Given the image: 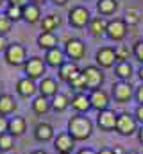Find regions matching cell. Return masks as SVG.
<instances>
[{"mask_svg": "<svg viewBox=\"0 0 143 154\" xmlns=\"http://www.w3.org/2000/svg\"><path fill=\"white\" fill-rule=\"evenodd\" d=\"M66 131L70 133V136L75 142H84V140L91 138V134L95 131V124L90 120V116L75 113V115H72L68 118Z\"/></svg>", "mask_w": 143, "mask_h": 154, "instance_id": "obj_1", "label": "cell"}, {"mask_svg": "<svg viewBox=\"0 0 143 154\" xmlns=\"http://www.w3.org/2000/svg\"><path fill=\"white\" fill-rule=\"evenodd\" d=\"M4 59H5V63L11 65V66H23V63L27 61V50H25V47H23L22 43L13 41V43H9V47L5 48Z\"/></svg>", "mask_w": 143, "mask_h": 154, "instance_id": "obj_2", "label": "cell"}, {"mask_svg": "<svg viewBox=\"0 0 143 154\" xmlns=\"http://www.w3.org/2000/svg\"><path fill=\"white\" fill-rule=\"evenodd\" d=\"M138 122H136V118L134 115H131V113H118L116 116V127H114V133H118L120 136H132V134H136L138 133Z\"/></svg>", "mask_w": 143, "mask_h": 154, "instance_id": "obj_3", "label": "cell"}, {"mask_svg": "<svg viewBox=\"0 0 143 154\" xmlns=\"http://www.w3.org/2000/svg\"><path fill=\"white\" fill-rule=\"evenodd\" d=\"M23 74L25 77H29V79H43L45 74H47V65H45V61H43V57H39V56H32V57H29L25 63H23Z\"/></svg>", "mask_w": 143, "mask_h": 154, "instance_id": "obj_4", "label": "cell"}, {"mask_svg": "<svg viewBox=\"0 0 143 154\" xmlns=\"http://www.w3.org/2000/svg\"><path fill=\"white\" fill-rule=\"evenodd\" d=\"M82 72V75H84V81H86V90H97V88H100L102 84H104V72H102V68H99L97 65H90V66H86L84 70H81Z\"/></svg>", "mask_w": 143, "mask_h": 154, "instance_id": "obj_5", "label": "cell"}, {"mask_svg": "<svg viewBox=\"0 0 143 154\" xmlns=\"http://www.w3.org/2000/svg\"><path fill=\"white\" fill-rule=\"evenodd\" d=\"M111 95H113V99L116 102L125 104L134 97V86L129 81H118V82H114L111 86Z\"/></svg>", "mask_w": 143, "mask_h": 154, "instance_id": "obj_6", "label": "cell"}, {"mask_svg": "<svg viewBox=\"0 0 143 154\" xmlns=\"http://www.w3.org/2000/svg\"><path fill=\"white\" fill-rule=\"evenodd\" d=\"M65 56L70 59V61H79V59H82L84 56H86V45H84V41L79 38H70L66 39V43H65Z\"/></svg>", "mask_w": 143, "mask_h": 154, "instance_id": "obj_7", "label": "cell"}, {"mask_svg": "<svg viewBox=\"0 0 143 154\" xmlns=\"http://www.w3.org/2000/svg\"><path fill=\"white\" fill-rule=\"evenodd\" d=\"M90 20H91L90 11H88L86 7H82V5H75V7H72L70 13H68V22H70L72 27H75V29H82V27H86V25L90 23Z\"/></svg>", "mask_w": 143, "mask_h": 154, "instance_id": "obj_8", "label": "cell"}, {"mask_svg": "<svg viewBox=\"0 0 143 154\" xmlns=\"http://www.w3.org/2000/svg\"><path fill=\"white\" fill-rule=\"evenodd\" d=\"M116 116H118V113H114L111 108H107V109H102V111L97 113V122L95 124H97V127L100 131L111 133L116 127Z\"/></svg>", "mask_w": 143, "mask_h": 154, "instance_id": "obj_9", "label": "cell"}, {"mask_svg": "<svg viewBox=\"0 0 143 154\" xmlns=\"http://www.w3.org/2000/svg\"><path fill=\"white\" fill-rule=\"evenodd\" d=\"M52 142H54V149L57 154H72V151L75 149V140L70 136L68 131L57 133Z\"/></svg>", "mask_w": 143, "mask_h": 154, "instance_id": "obj_10", "label": "cell"}, {"mask_svg": "<svg viewBox=\"0 0 143 154\" xmlns=\"http://www.w3.org/2000/svg\"><path fill=\"white\" fill-rule=\"evenodd\" d=\"M127 34V23L122 18H114L107 22V29H106V36L111 41H122Z\"/></svg>", "mask_w": 143, "mask_h": 154, "instance_id": "obj_11", "label": "cell"}, {"mask_svg": "<svg viewBox=\"0 0 143 154\" xmlns=\"http://www.w3.org/2000/svg\"><path fill=\"white\" fill-rule=\"evenodd\" d=\"M90 104H91V109H95L97 113L102 111V109H107L109 104H111V99H109V93L104 91L102 88H97V90H91L90 91Z\"/></svg>", "mask_w": 143, "mask_h": 154, "instance_id": "obj_12", "label": "cell"}, {"mask_svg": "<svg viewBox=\"0 0 143 154\" xmlns=\"http://www.w3.org/2000/svg\"><path fill=\"white\" fill-rule=\"evenodd\" d=\"M95 61L99 68H113L116 65V56L113 47H102L95 54Z\"/></svg>", "mask_w": 143, "mask_h": 154, "instance_id": "obj_13", "label": "cell"}, {"mask_svg": "<svg viewBox=\"0 0 143 154\" xmlns=\"http://www.w3.org/2000/svg\"><path fill=\"white\" fill-rule=\"evenodd\" d=\"M34 140L39 143H47V142H52L54 136H56V131H54V125L48 124V122H38L34 125Z\"/></svg>", "mask_w": 143, "mask_h": 154, "instance_id": "obj_14", "label": "cell"}, {"mask_svg": "<svg viewBox=\"0 0 143 154\" xmlns=\"http://www.w3.org/2000/svg\"><path fill=\"white\" fill-rule=\"evenodd\" d=\"M16 93L20 95V97H23V99H34L36 93H38V84H36V81L32 79H29V77H22V79H18L16 81Z\"/></svg>", "mask_w": 143, "mask_h": 154, "instance_id": "obj_15", "label": "cell"}, {"mask_svg": "<svg viewBox=\"0 0 143 154\" xmlns=\"http://www.w3.org/2000/svg\"><path fill=\"white\" fill-rule=\"evenodd\" d=\"M70 108L75 111V113H81V115L88 113V111L91 109L90 97H88L84 91H75V93L72 95V99H70Z\"/></svg>", "mask_w": 143, "mask_h": 154, "instance_id": "obj_16", "label": "cell"}, {"mask_svg": "<svg viewBox=\"0 0 143 154\" xmlns=\"http://www.w3.org/2000/svg\"><path fill=\"white\" fill-rule=\"evenodd\" d=\"M38 93L43 95V97H47V99H52L54 95L59 93V84H57V81H56L54 77H47V75L43 77V79H39Z\"/></svg>", "mask_w": 143, "mask_h": 154, "instance_id": "obj_17", "label": "cell"}, {"mask_svg": "<svg viewBox=\"0 0 143 154\" xmlns=\"http://www.w3.org/2000/svg\"><path fill=\"white\" fill-rule=\"evenodd\" d=\"M7 133L13 134L14 138H22L27 133V120H25V116H22V115L11 116L9 124H7Z\"/></svg>", "mask_w": 143, "mask_h": 154, "instance_id": "obj_18", "label": "cell"}, {"mask_svg": "<svg viewBox=\"0 0 143 154\" xmlns=\"http://www.w3.org/2000/svg\"><path fill=\"white\" fill-rule=\"evenodd\" d=\"M45 65L47 66H54V68H59L65 61H66V56H65V50L59 48V47H54L50 50L45 52V57H43Z\"/></svg>", "mask_w": 143, "mask_h": 154, "instance_id": "obj_19", "label": "cell"}, {"mask_svg": "<svg viewBox=\"0 0 143 154\" xmlns=\"http://www.w3.org/2000/svg\"><path fill=\"white\" fill-rule=\"evenodd\" d=\"M41 9H39V4L36 2H29L27 5L22 7V20H25L27 23L34 25L38 22H41Z\"/></svg>", "mask_w": 143, "mask_h": 154, "instance_id": "obj_20", "label": "cell"}, {"mask_svg": "<svg viewBox=\"0 0 143 154\" xmlns=\"http://www.w3.org/2000/svg\"><path fill=\"white\" fill-rule=\"evenodd\" d=\"M79 72H81L79 65H77L75 61L66 59V61H65V63L57 68V77H59V81H63V82H70V81L77 75Z\"/></svg>", "mask_w": 143, "mask_h": 154, "instance_id": "obj_21", "label": "cell"}, {"mask_svg": "<svg viewBox=\"0 0 143 154\" xmlns=\"http://www.w3.org/2000/svg\"><path fill=\"white\" fill-rule=\"evenodd\" d=\"M16 111V100L11 93H2L0 95V115L7 116Z\"/></svg>", "mask_w": 143, "mask_h": 154, "instance_id": "obj_22", "label": "cell"}, {"mask_svg": "<svg viewBox=\"0 0 143 154\" xmlns=\"http://www.w3.org/2000/svg\"><path fill=\"white\" fill-rule=\"evenodd\" d=\"M38 47L41 50H50L54 47H57V36L56 32H47V31H41L39 36H38Z\"/></svg>", "mask_w": 143, "mask_h": 154, "instance_id": "obj_23", "label": "cell"}, {"mask_svg": "<svg viewBox=\"0 0 143 154\" xmlns=\"http://www.w3.org/2000/svg\"><path fill=\"white\" fill-rule=\"evenodd\" d=\"M31 108H32V111H34L36 115H47L52 108H50V99H47V97H43V95H36L34 99H32V102H31Z\"/></svg>", "mask_w": 143, "mask_h": 154, "instance_id": "obj_24", "label": "cell"}, {"mask_svg": "<svg viewBox=\"0 0 143 154\" xmlns=\"http://www.w3.org/2000/svg\"><path fill=\"white\" fill-rule=\"evenodd\" d=\"M50 108H52V111H56V113H63V111H66V109L70 108V97L65 95V93H57V95H54V97L50 99Z\"/></svg>", "mask_w": 143, "mask_h": 154, "instance_id": "obj_25", "label": "cell"}, {"mask_svg": "<svg viewBox=\"0 0 143 154\" xmlns=\"http://www.w3.org/2000/svg\"><path fill=\"white\" fill-rule=\"evenodd\" d=\"M90 31H91V34H95V36H102V34H106V29H107V20L104 16H95V18H91L90 20Z\"/></svg>", "mask_w": 143, "mask_h": 154, "instance_id": "obj_26", "label": "cell"}, {"mask_svg": "<svg viewBox=\"0 0 143 154\" xmlns=\"http://www.w3.org/2000/svg\"><path fill=\"white\" fill-rule=\"evenodd\" d=\"M132 66H131V63L129 61H125V63H116L114 65V75L118 77L120 81H129L131 77H132Z\"/></svg>", "mask_w": 143, "mask_h": 154, "instance_id": "obj_27", "label": "cell"}, {"mask_svg": "<svg viewBox=\"0 0 143 154\" xmlns=\"http://www.w3.org/2000/svg\"><path fill=\"white\" fill-rule=\"evenodd\" d=\"M39 23H41V31L54 32V31L61 25V20H59V16H56V14H47V16L41 18Z\"/></svg>", "mask_w": 143, "mask_h": 154, "instance_id": "obj_28", "label": "cell"}, {"mask_svg": "<svg viewBox=\"0 0 143 154\" xmlns=\"http://www.w3.org/2000/svg\"><path fill=\"white\" fill-rule=\"evenodd\" d=\"M116 2L114 0H99L97 2V11L102 14V16H107V14H113L116 11Z\"/></svg>", "mask_w": 143, "mask_h": 154, "instance_id": "obj_29", "label": "cell"}, {"mask_svg": "<svg viewBox=\"0 0 143 154\" xmlns=\"http://www.w3.org/2000/svg\"><path fill=\"white\" fill-rule=\"evenodd\" d=\"M14 142H16V138L13 134H9V133L0 134V152H11L14 149Z\"/></svg>", "mask_w": 143, "mask_h": 154, "instance_id": "obj_30", "label": "cell"}, {"mask_svg": "<svg viewBox=\"0 0 143 154\" xmlns=\"http://www.w3.org/2000/svg\"><path fill=\"white\" fill-rule=\"evenodd\" d=\"M5 16L11 20V22H18V20H22V7L20 5H13V4H9L7 7H5Z\"/></svg>", "mask_w": 143, "mask_h": 154, "instance_id": "obj_31", "label": "cell"}, {"mask_svg": "<svg viewBox=\"0 0 143 154\" xmlns=\"http://www.w3.org/2000/svg\"><path fill=\"white\" fill-rule=\"evenodd\" d=\"M140 16H141L140 9L131 7V9H127V11H125V18H123V22H125L127 25H134V23H138V22H140Z\"/></svg>", "mask_w": 143, "mask_h": 154, "instance_id": "obj_32", "label": "cell"}, {"mask_svg": "<svg viewBox=\"0 0 143 154\" xmlns=\"http://www.w3.org/2000/svg\"><path fill=\"white\" fill-rule=\"evenodd\" d=\"M68 84H70L72 90H75V91H82V90H86V81H84V75H82V72H79V74L73 77V79H72Z\"/></svg>", "mask_w": 143, "mask_h": 154, "instance_id": "obj_33", "label": "cell"}, {"mask_svg": "<svg viewBox=\"0 0 143 154\" xmlns=\"http://www.w3.org/2000/svg\"><path fill=\"white\" fill-rule=\"evenodd\" d=\"M129 48L125 47V45H118L116 48H114V56H116V63H125L127 59H129Z\"/></svg>", "mask_w": 143, "mask_h": 154, "instance_id": "obj_34", "label": "cell"}, {"mask_svg": "<svg viewBox=\"0 0 143 154\" xmlns=\"http://www.w3.org/2000/svg\"><path fill=\"white\" fill-rule=\"evenodd\" d=\"M11 27H13V22L5 16V13H0V34L5 36L11 31Z\"/></svg>", "mask_w": 143, "mask_h": 154, "instance_id": "obj_35", "label": "cell"}, {"mask_svg": "<svg viewBox=\"0 0 143 154\" xmlns=\"http://www.w3.org/2000/svg\"><path fill=\"white\" fill-rule=\"evenodd\" d=\"M132 56L143 65V39H140V41L134 43V47H132Z\"/></svg>", "mask_w": 143, "mask_h": 154, "instance_id": "obj_36", "label": "cell"}, {"mask_svg": "<svg viewBox=\"0 0 143 154\" xmlns=\"http://www.w3.org/2000/svg\"><path fill=\"white\" fill-rule=\"evenodd\" d=\"M134 118H136V122L143 125V104H138L136 106V109H134Z\"/></svg>", "mask_w": 143, "mask_h": 154, "instance_id": "obj_37", "label": "cell"}, {"mask_svg": "<svg viewBox=\"0 0 143 154\" xmlns=\"http://www.w3.org/2000/svg\"><path fill=\"white\" fill-rule=\"evenodd\" d=\"M134 99H136L138 104H143V82L138 88H134Z\"/></svg>", "mask_w": 143, "mask_h": 154, "instance_id": "obj_38", "label": "cell"}, {"mask_svg": "<svg viewBox=\"0 0 143 154\" xmlns=\"http://www.w3.org/2000/svg\"><path fill=\"white\" fill-rule=\"evenodd\" d=\"M7 124H9V118H5V116L0 115V134L7 133Z\"/></svg>", "mask_w": 143, "mask_h": 154, "instance_id": "obj_39", "label": "cell"}, {"mask_svg": "<svg viewBox=\"0 0 143 154\" xmlns=\"http://www.w3.org/2000/svg\"><path fill=\"white\" fill-rule=\"evenodd\" d=\"M7 47H9V41H7V36L0 34V54H4Z\"/></svg>", "mask_w": 143, "mask_h": 154, "instance_id": "obj_40", "label": "cell"}, {"mask_svg": "<svg viewBox=\"0 0 143 154\" xmlns=\"http://www.w3.org/2000/svg\"><path fill=\"white\" fill-rule=\"evenodd\" d=\"M75 154H97V151H95V149H91V147H81Z\"/></svg>", "mask_w": 143, "mask_h": 154, "instance_id": "obj_41", "label": "cell"}, {"mask_svg": "<svg viewBox=\"0 0 143 154\" xmlns=\"http://www.w3.org/2000/svg\"><path fill=\"white\" fill-rule=\"evenodd\" d=\"M9 4H13V5H20V7H23V5H27L31 0H7Z\"/></svg>", "mask_w": 143, "mask_h": 154, "instance_id": "obj_42", "label": "cell"}, {"mask_svg": "<svg viewBox=\"0 0 143 154\" xmlns=\"http://www.w3.org/2000/svg\"><path fill=\"white\" fill-rule=\"evenodd\" d=\"M97 154H114L113 147H102L100 151H97Z\"/></svg>", "mask_w": 143, "mask_h": 154, "instance_id": "obj_43", "label": "cell"}, {"mask_svg": "<svg viewBox=\"0 0 143 154\" xmlns=\"http://www.w3.org/2000/svg\"><path fill=\"white\" fill-rule=\"evenodd\" d=\"M136 134H138V142L143 145V125H140V129H138V133H136Z\"/></svg>", "mask_w": 143, "mask_h": 154, "instance_id": "obj_44", "label": "cell"}, {"mask_svg": "<svg viewBox=\"0 0 143 154\" xmlns=\"http://www.w3.org/2000/svg\"><path fill=\"white\" fill-rule=\"evenodd\" d=\"M50 2H52V4H56V5H65L68 0H50Z\"/></svg>", "mask_w": 143, "mask_h": 154, "instance_id": "obj_45", "label": "cell"}, {"mask_svg": "<svg viewBox=\"0 0 143 154\" xmlns=\"http://www.w3.org/2000/svg\"><path fill=\"white\" fill-rule=\"evenodd\" d=\"M31 154H48V152H47L45 149H36V151H32Z\"/></svg>", "mask_w": 143, "mask_h": 154, "instance_id": "obj_46", "label": "cell"}, {"mask_svg": "<svg viewBox=\"0 0 143 154\" xmlns=\"http://www.w3.org/2000/svg\"><path fill=\"white\" fill-rule=\"evenodd\" d=\"M113 151H114V154H125V151H123L122 147H114Z\"/></svg>", "mask_w": 143, "mask_h": 154, "instance_id": "obj_47", "label": "cell"}, {"mask_svg": "<svg viewBox=\"0 0 143 154\" xmlns=\"http://www.w3.org/2000/svg\"><path fill=\"white\" fill-rule=\"evenodd\" d=\"M138 77H140V81L143 82V65L140 66V70H138Z\"/></svg>", "mask_w": 143, "mask_h": 154, "instance_id": "obj_48", "label": "cell"}, {"mask_svg": "<svg viewBox=\"0 0 143 154\" xmlns=\"http://www.w3.org/2000/svg\"><path fill=\"white\" fill-rule=\"evenodd\" d=\"M125 154H140V152H136V151H127Z\"/></svg>", "mask_w": 143, "mask_h": 154, "instance_id": "obj_49", "label": "cell"}, {"mask_svg": "<svg viewBox=\"0 0 143 154\" xmlns=\"http://www.w3.org/2000/svg\"><path fill=\"white\" fill-rule=\"evenodd\" d=\"M31 2H36V4H41V2H45V0H31Z\"/></svg>", "mask_w": 143, "mask_h": 154, "instance_id": "obj_50", "label": "cell"}, {"mask_svg": "<svg viewBox=\"0 0 143 154\" xmlns=\"http://www.w3.org/2000/svg\"><path fill=\"white\" fill-rule=\"evenodd\" d=\"M2 2H4V0H0V4H2Z\"/></svg>", "mask_w": 143, "mask_h": 154, "instance_id": "obj_51", "label": "cell"}, {"mask_svg": "<svg viewBox=\"0 0 143 154\" xmlns=\"http://www.w3.org/2000/svg\"><path fill=\"white\" fill-rule=\"evenodd\" d=\"M0 88H2V84H0Z\"/></svg>", "mask_w": 143, "mask_h": 154, "instance_id": "obj_52", "label": "cell"}, {"mask_svg": "<svg viewBox=\"0 0 143 154\" xmlns=\"http://www.w3.org/2000/svg\"><path fill=\"white\" fill-rule=\"evenodd\" d=\"M0 154H4V152H0Z\"/></svg>", "mask_w": 143, "mask_h": 154, "instance_id": "obj_53", "label": "cell"}]
</instances>
